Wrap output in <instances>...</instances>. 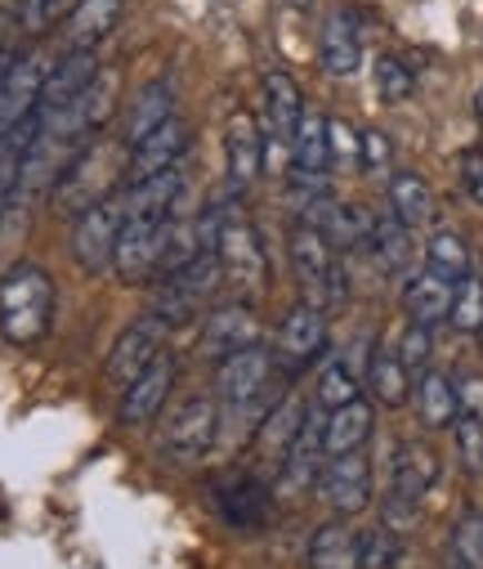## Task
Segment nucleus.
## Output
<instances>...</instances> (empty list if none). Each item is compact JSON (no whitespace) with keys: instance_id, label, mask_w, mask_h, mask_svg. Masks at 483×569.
<instances>
[{"instance_id":"a211bd4d","label":"nucleus","mask_w":483,"mask_h":569,"mask_svg":"<svg viewBox=\"0 0 483 569\" xmlns=\"http://www.w3.org/2000/svg\"><path fill=\"white\" fill-rule=\"evenodd\" d=\"M322 417H328V412L313 403L300 440L282 458V467H278V489L282 493H309V489H318V476H322V467H328V449H322Z\"/></svg>"},{"instance_id":"e433bc0d","label":"nucleus","mask_w":483,"mask_h":569,"mask_svg":"<svg viewBox=\"0 0 483 569\" xmlns=\"http://www.w3.org/2000/svg\"><path fill=\"white\" fill-rule=\"evenodd\" d=\"M354 399H363V381H359V372L350 368V359H328V368L318 372L313 403H318L322 412H336V408H345V403H354Z\"/></svg>"},{"instance_id":"4be33fe9","label":"nucleus","mask_w":483,"mask_h":569,"mask_svg":"<svg viewBox=\"0 0 483 569\" xmlns=\"http://www.w3.org/2000/svg\"><path fill=\"white\" fill-rule=\"evenodd\" d=\"M224 162H229V184L251 189L264 176V134L251 112H233L224 126Z\"/></svg>"},{"instance_id":"c756f323","label":"nucleus","mask_w":483,"mask_h":569,"mask_svg":"<svg viewBox=\"0 0 483 569\" xmlns=\"http://www.w3.org/2000/svg\"><path fill=\"white\" fill-rule=\"evenodd\" d=\"M412 408L425 431H452V421L461 417V399H456V381L439 368H425L412 381Z\"/></svg>"},{"instance_id":"ea45409f","label":"nucleus","mask_w":483,"mask_h":569,"mask_svg":"<svg viewBox=\"0 0 483 569\" xmlns=\"http://www.w3.org/2000/svg\"><path fill=\"white\" fill-rule=\"evenodd\" d=\"M372 81H376L381 103H407L412 90H416V77H412V68L399 54H381L376 68H372Z\"/></svg>"},{"instance_id":"1a4fd4ad","label":"nucleus","mask_w":483,"mask_h":569,"mask_svg":"<svg viewBox=\"0 0 483 569\" xmlns=\"http://www.w3.org/2000/svg\"><path fill=\"white\" fill-rule=\"evenodd\" d=\"M167 341H171V328H167V323L152 319V315H139V319L125 323L121 337L112 341L108 363H103V377H108L117 390H125L134 377H143L161 355H167Z\"/></svg>"},{"instance_id":"b1692460","label":"nucleus","mask_w":483,"mask_h":569,"mask_svg":"<svg viewBox=\"0 0 483 569\" xmlns=\"http://www.w3.org/2000/svg\"><path fill=\"white\" fill-rule=\"evenodd\" d=\"M439 453L430 449V445H421V440H399L394 445V453H390V493H403V498H416V502H425L430 498V489L439 485Z\"/></svg>"},{"instance_id":"412c9836","label":"nucleus","mask_w":483,"mask_h":569,"mask_svg":"<svg viewBox=\"0 0 483 569\" xmlns=\"http://www.w3.org/2000/svg\"><path fill=\"white\" fill-rule=\"evenodd\" d=\"M452 292H456V282H447L443 273H434V269H412V273L403 278V288H399V306H403L407 323L439 328V323H447Z\"/></svg>"},{"instance_id":"a878e982","label":"nucleus","mask_w":483,"mask_h":569,"mask_svg":"<svg viewBox=\"0 0 483 569\" xmlns=\"http://www.w3.org/2000/svg\"><path fill=\"white\" fill-rule=\"evenodd\" d=\"M171 117H180V112H175V86H171L167 77L139 86L134 99H130V108H125V134H121L125 149L143 144V139H148L152 130H161Z\"/></svg>"},{"instance_id":"de8ad7c7","label":"nucleus","mask_w":483,"mask_h":569,"mask_svg":"<svg viewBox=\"0 0 483 569\" xmlns=\"http://www.w3.org/2000/svg\"><path fill=\"white\" fill-rule=\"evenodd\" d=\"M456 180L474 207H483V149H465L456 158Z\"/></svg>"},{"instance_id":"c03bdc74","label":"nucleus","mask_w":483,"mask_h":569,"mask_svg":"<svg viewBox=\"0 0 483 569\" xmlns=\"http://www.w3.org/2000/svg\"><path fill=\"white\" fill-rule=\"evenodd\" d=\"M403 560V538L390 529H363V569H399Z\"/></svg>"},{"instance_id":"72a5a7b5","label":"nucleus","mask_w":483,"mask_h":569,"mask_svg":"<svg viewBox=\"0 0 483 569\" xmlns=\"http://www.w3.org/2000/svg\"><path fill=\"white\" fill-rule=\"evenodd\" d=\"M381 273H403L412 264V229L390 216V211H376L372 216V233H368V247H363Z\"/></svg>"},{"instance_id":"a19ab883","label":"nucleus","mask_w":483,"mask_h":569,"mask_svg":"<svg viewBox=\"0 0 483 569\" xmlns=\"http://www.w3.org/2000/svg\"><path fill=\"white\" fill-rule=\"evenodd\" d=\"M452 436H456V462L465 476H483V417L461 412L452 421Z\"/></svg>"},{"instance_id":"2eb2a0df","label":"nucleus","mask_w":483,"mask_h":569,"mask_svg":"<svg viewBox=\"0 0 483 569\" xmlns=\"http://www.w3.org/2000/svg\"><path fill=\"white\" fill-rule=\"evenodd\" d=\"M117 103H121V72L117 68H99V77L85 86V94L77 103H68L63 112H50L46 121L81 134V139H94L112 117H117Z\"/></svg>"},{"instance_id":"473e14b6","label":"nucleus","mask_w":483,"mask_h":569,"mask_svg":"<svg viewBox=\"0 0 483 569\" xmlns=\"http://www.w3.org/2000/svg\"><path fill=\"white\" fill-rule=\"evenodd\" d=\"M41 130V112H32L28 121H19L10 134H0V216H6L19 198V180H23V162H28V149Z\"/></svg>"},{"instance_id":"cd10ccee","label":"nucleus","mask_w":483,"mask_h":569,"mask_svg":"<svg viewBox=\"0 0 483 569\" xmlns=\"http://www.w3.org/2000/svg\"><path fill=\"white\" fill-rule=\"evenodd\" d=\"M304 94H300V86H295V77L291 72H282V68H273V72H264V121H269V134L278 139V144H295V130H300V121H304Z\"/></svg>"},{"instance_id":"9b49d317","label":"nucleus","mask_w":483,"mask_h":569,"mask_svg":"<svg viewBox=\"0 0 483 569\" xmlns=\"http://www.w3.org/2000/svg\"><path fill=\"white\" fill-rule=\"evenodd\" d=\"M328 350V315L309 301H295L278 328V346H273V363L282 377H300L304 368H313Z\"/></svg>"},{"instance_id":"79ce46f5","label":"nucleus","mask_w":483,"mask_h":569,"mask_svg":"<svg viewBox=\"0 0 483 569\" xmlns=\"http://www.w3.org/2000/svg\"><path fill=\"white\" fill-rule=\"evenodd\" d=\"M81 6V0H28L23 14H19V28L28 37H46L54 23H68V14Z\"/></svg>"},{"instance_id":"58836bf2","label":"nucleus","mask_w":483,"mask_h":569,"mask_svg":"<svg viewBox=\"0 0 483 569\" xmlns=\"http://www.w3.org/2000/svg\"><path fill=\"white\" fill-rule=\"evenodd\" d=\"M447 328L452 332H465V337H479L483 332V278L470 273L456 282L452 292V310H447Z\"/></svg>"},{"instance_id":"423d86ee","label":"nucleus","mask_w":483,"mask_h":569,"mask_svg":"<svg viewBox=\"0 0 483 569\" xmlns=\"http://www.w3.org/2000/svg\"><path fill=\"white\" fill-rule=\"evenodd\" d=\"M273 377H278L273 350H264V346L238 350V355H229L224 363H215V399H220V408L251 417V421H255V431H260L264 412L278 403V395H273Z\"/></svg>"},{"instance_id":"f257e3e1","label":"nucleus","mask_w":483,"mask_h":569,"mask_svg":"<svg viewBox=\"0 0 483 569\" xmlns=\"http://www.w3.org/2000/svg\"><path fill=\"white\" fill-rule=\"evenodd\" d=\"M130 149L125 139H90V144L81 149V158L63 171V180L54 184L50 193V207L68 220H81L90 207L108 202L121 193V184H130Z\"/></svg>"},{"instance_id":"4468645a","label":"nucleus","mask_w":483,"mask_h":569,"mask_svg":"<svg viewBox=\"0 0 483 569\" xmlns=\"http://www.w3.org/2000/svg\"><path fill=\"white\" fill-rule=\"evenodd\" d=\"M167 229L171 224H152V220H125L121 238H117V256H112V273L121 282H157L161 269V251H167Z\"/></svg>"},{"instance_id":"39448f33","label":"nucleus","mask_w":483,"mask_h":569,"mask_svg":"<svg viewBox=\"0 0 483 569\" xmlns=\"http://www.w3.org/2000/svg\"><path fill=\"white\" fill-rule=\"evenodd\" d=\"M291 269L300 278V292L309 306H318L322 315L345 306L350 282H345V264L341 251L328 242V233L313 224H295L291 229Z\"/></svg>"},{"instance_id":"a18cd8bd","label":"nucleus","mask_w":483,"mask_h":569,"mask_svg":"<svg viewBox=\"0 0 483 569\" xmlns=\"http://www.w3.org/2000/svg\"><path fill=\"white\" fill-rule=\"evenodd\" d=\"M421 511H425V502L385 489V498H381V529H390V533L403 538V533H412V529L421 525Z\"/></svg>"},{"instance_id":"c9c22d12","label":"nucleus","mask_w":483,"mask_h":569,"mask_svg":"<svg viewBox=\"0 0 483 569\" xmlns=\"http://www.w3.org/2000/svg\"><path fill=\"white\" fill-rule=\"evenodd\" d=\"M425 269L443 273L447 282H461V278L474 273V251L456 229H434L425 238Z\"/></svg>"},{"instance_id":"f3484780","label":"nucleus","mask_w":483,"mask_h":569,"mask_svg":"<svg viewBox=\"0 0 483 569\" xmlns=\"http://www.w3.org/2000/svg\"><path fill=\"white\" fill-rule=\"evenodd\" d=\"M193 149V126L184 117H171L161 130H152L143 144L130 149V184L157 176V171H171V167H184V153Z\"/></svg>"},{"instance_id":"8fccbe9b","label":"nucleus","mask_w":483,"mask_h":569,"mask_svg":"<svg viewBox=\"0 0 483 569\" xmlns=\"http://www.w3.org/2000/svg\"><path fill=\"white\" fill-rule=\"evenodd\" d=\"M474 117H479V126H483V90L474 94Z\"/></svg>"},{"instance_id":"49530a36","label":"nucleus","mask_w":483,"mask_h":569,"mask_svg":"<svg viewBox=\"0 0 483 569\" xmlns=\"http://www.w3.org/2000/svg\"><path fill=\"white\" fill-rule=\"evenodd\" d=\"M390 134H381V130H363L359 134V167L368 171V176H381L385 167H390Z\"/></svg>"},{"instance_id":"09e8293b","label":"nucleus","mask_w":483,"mask_h":569,"mask_svg":"<svg viewBox=\"0 0 483 569\" xmlns=\"http://www.w3.org/2000/svg\"><path fill=\"white\" fill-rule=\"evenodd\" d=\"M19 54L10 50V46H0V81H6V72H10V63H14Z\"/></svg>"},{"instance_id":"7c9ffc66","label":"nucleus","mask_w":483,"mask_h":569,"mask_svg":"<svg viewBox=\"0 0 483 569\" xmlns=\"http://www.w3.org/2000/svg\"><path fill=\"white\" fill-rule=\"evenodd\" d=\"M412 381H416V377L407 372V363L399 359L394 346H372L368 368H363V386H368L372 403H381V408H403V403H412Z\"/></svg>"},{"instance_id":"bb28decb","label":"nucleus","mask_w":483,"mask_h":569,"mask_svg":"<svg viewBox=\"0 0 483 569\" xmlns=\"http://www.w3.org/2000/svg\"><path fill=\"white\" fill-rule=\"evenodd\" d=\"M309 408H313V403H304L300 395H282V399L264 412L260 431H255V449H260L273 467H282V458H286V453H291V445L300 440L304 421H309Z\"/></svg>"},{"instance_id":"f03ea898","label":"nucleus","mask_w":483,"mask_h":569,"mask_svg":"<svg viewBox=\"0 0 483 569\" xmlns=\"http://www.w3.org/2000/svg\"><path fill=\"white\" fill-rule=\"evenodd\" d=\"M54 278L41 264H10L0 273V337L14 346H37L54 323Z\"/></svg>"},{"instance_id":"dca6fc26","label":"nucleus","mask_w":483,"mask_h":569,"mask_svg":"<svg viewBox=\"0 0 483 569\" xmlns=\"http://www.w3.org/2000/svg\"><path fill=\"white\" fill-rule=\"evenodd\" d=\"M211 502H215V511L224 516V525H229V529H242V533L264 529V520H269V511H273V493H269V485H260L255 476H224V480H215Z\"/></svg>"},{"instance_id":"393cba45","label":"nucleus","mask_w":483,"mask_h":569,"mask_svg":"<svg viewBox=\"0 0 483 569\" xmlns=\"http://www.w3.org/2000/svg\"><path fill=\"white\" fill-rule=\"evenodd\" d=\"M372 436H376V403H368V399H354V403L322 417V449H328V458L363 453Z\"/></svg>"},{"instance_id":"aec40b11","label":"nucleus","mask_w":483,"mask_h":569,"mask_svg":"<svg viewBox=\"0 0 483 569\" xmlns=\"http://www.w3.org/2000/svg\"><path fill=\"white\" fill-rule=\"evenodd\" d=\"M99 68H103V63H99L94 50H63V54L54 59L46 86H41V103H37V112L50 117V112H63L68 103H77V99L85 94V86L99 77Z\"/></svg>"},{"instance_id":"f8f14e48","label":"nucleus","mask_w":483,"mask_h":569,"mask_svg":"<svg viewBox=\"0 0 483 569\" xmlns=\"http://www.w3.org/2000/svg\"><path fill=\"white\" fill-rule=\"evenodd\" d=\"M260 346V315L255 301H224L198 323V355L207 363H224L238 350Z\"/></svg>"},{"instance_id":"4c0bfd02","label":"nucleus","mask_w":483,"mask_h":569,"mask_svg":"<svg viewBox=\"0 0 483 569\" xmlns=\"http://www.w3.org/2000/svg\"><path fill=\"white\" fill-rule=\"evenodd\" d=\"M447 556H452V569H483V511L456 516L447 533Z\"/></svg>"},{"instance_id":"ddd939ff","label":"nucleus","mask_w":483,"mask_h":569,"mask_svg":"<svg viewBox=\"0 0 483 569\" xmlns=\"http://www.w3.org/2000/svg\"><path fill=\"white\" fill-rule=\"evenodd\" d=\"M175 381H180V359L167 350L143 377H134V381L121 390V399H117V421L130 426V431H134V426H152L161 412H167Z\"/></svg>"},{"instance_id":"5701e85b","label":"nucleus","mask_w":483,"mask_h":569,"mask_svg":"<svg viewBox=\"0 0 483 569\" xmlns=\"http://www.w3.org/2000/svg\"><path fill=\"white\" fill-rule=\"evenodd\" d=\"M304 565L309 569H363V529H354L350 520H322L309 533L304 547Z\"/></svg>"},{"instance_id":"c85d7f7f","label":"nucleus","mask_w":483,"mask_h":569,"mask_svg":"<svg viewBox=\"0 0 483 569\" xmlns=\"http://www.w3.org/2000/svg\"><path fill=\"white\" fill-rule=\"evenodd\" d=\"M332 117L322 112H304L300 130H295V144H291V176L300 180H328L332 171Z\"/></svg>"},{"instance_id":"9d476101","label":"nucleus","mask_w":483,"mask_h":569,"mask_svg":"<svg viewBox=\"0 0 483 569\" xmlns=\"http://www.w3.org/2000/svg\"><path fill=\"white\" fill-rule=\"evenodd\" d=\"M318 498L332 507L336 520L363 516L376 502V471L368 453H345V458H328L318 476Z\"/></svg>"},{"instance_id":"2f4dec72","label":"nucleus","mask_w":483,"mask_h":569,"mask_svg":"<svg viewBox=\"0 0 483 569\" xmlns=\"http://www.w3.org/2000/svg\"><path fill=\"white\" fill-rule=\"evenodd\" d=\"M121 10H125V0H81L63 23V46L68 50H94L117 28Z\"/></svg>"},{"instance_id":"7ed1b4c3","label":"nucleus","mask_w":483,"mask_h":569,"mask_svg":"<svg viewBox=\"0 0 483 569\" xmlns=\"http://www.w3.org/2000/svg\"><path fill=\"white\" fill-rule=\"evenodd\" d=\"M220 282H224V269L215 260V251L198 256L193 264L167 273V278H157V288H152V319H161L171 332L175 328H193L211 315V301L220 297Z\"/></svg>"},{"instance_id":"6ab92c4d","label":"nucleus","mask_w":483,"mask_h":569,"mask_svg":"<svg viewBox=\"0 0 483 569\" xmlns=\"http://www.w3.org/2000/svg\"><path fill=\"white\" fill-rule=\"evenodd\" d=\"M318 63L328 77H354L363 63V32H359V14L336 6L328 19H322L318 32Z\"/></svg>"},{"instance_id":"37998d69","label":"nucleus","mask_w":483,"mask_h":569,"mask_svg":"<svg viewBox=\"0 0 483 569\" xmlns=\"http://www.w3.org/2000/svg\"><path fill=\"white\" fill-rule=\"evenodd\" d=\"M394 350H399V359L407 363V372H412V377H421V372L430 368V355H434V328H421V323H407V328L399 332V341H394Z\"/></svg>"},{"instance_id":"6e6552de","label":"nucleus","mask_w":483,"mask_h":569,"mask_svg":"<svg viewBox=\"0 0 483 569\" xmlns=\"http://www.w3.org/2000/svg\"><path fill=\"white\" fill-rule=\"evenodd\" d=\"M121 193L108 198V202H99V207H90L81 220H72V260L90 278H99V273L112 269L117 238H121V224H125V198Z\"/></svg>"},{"instance_id":"f704fd0d","label":"nucleus","mask_w":483,"mask_h":569,"mask_svg":"<svg viewBox=\"0 0 483 569\" xmlns=\"http://www.w3.org/2000/svg\"><path fill=\"white\" fill-rule=\"evenodd\" d=\"M385 198H390V216H399L407 229H421L434 220V189L416 171H394L385 184Z\"/></svg>"},{"instance_id":"20e7f679","label":"nucleus","mask_w":483,"mask_h":569,"mask_svg":"<svg viewBox=\"0 0 483 569\" xmlns=\"http://www.w3.org/2000/svg\"><path fill=\"white\" fill-rule=\"evenodd\" d=\"M220 426H224V408L215 395H184L161 421L157 453L175 467H193L220 445Z\"/></svg>"},{"instance_id":"0eeeda50","label":"nucleus","mask_w":483,"mask_h":569,"mask_svg":"<svg viewBox=\"0 0 483 569\" xmlns=\"http://www.w3.org/2000/svg\"><path fill=\"white\" fill-rule=\"evenodd\" d=\"M215 260L224 269V282L246 292V301H260L269 288V256L260 242V229L233 207L220 202V229H215Z\"/></svg>"}]
</instances>
